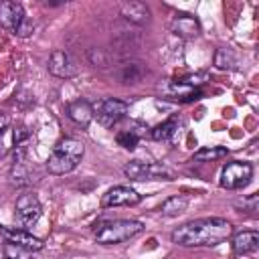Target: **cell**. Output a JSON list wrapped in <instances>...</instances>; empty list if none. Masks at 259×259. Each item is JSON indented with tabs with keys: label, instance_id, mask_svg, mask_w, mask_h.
Masks as SVG:
<instances>
[{
	"label": "cell",
	"instance_id": "13",
	"mask_svg": "<svg viewBox=\"0 0 259 259\" xmlns=\"http://www.w3.org/2000/svg\"><path fill=\"white\" fill-rule=\"evenodd\" d=\"M67 115H69V119L75 121L77 125H83V127H85V125L91 123V119H93V115H95V109H93V105H91L89 101L77 99V101L69 103Z\"/></svg>",
	"mask_w": 259,
	"mask_h": 259
},
{
	"label": "cell",
	"instance_id": "8",
	"mask_svg": "<svg viewBox=\"0 0 259 259\" xmlns=\"http://www.w3.org/2000/svg\"><path fill=\"white\" fill-rule=\"evenodd\" d=\"M142 200V194L140 192H136L134 188H130V186H113V188H109L105 194H103V198H101V206L103 208H111V206H134V204H138Z\"/></svg>",
	"mask_w": 259,
	"mask_h": 259
},
{
	"label": "cell",
	"instance_id": "2",
	"mask_svg": "<svg viewBox=\"0 0 259 259\" xmlns=\"http://www.w3.org/2000/svg\"><path fill=\"white\" fill-rule=\"evenodd\" d=\"M83 152H85V148H83V144H81L79 140H75V138H65V140H61V142L53 148V152H51V156H49V160H47V170H49L51 174H55V176L69 174V172H73V170L77 168V164L81 162Z\"/></svg>",
	"mask_w": 259,
	"mask_h": 259
},
{
	"label": "cell",
	"instance_id": "15",
	"mask_svg": "<svg viewBox=\"0 0 259 259\" xmlns=\"http://www.w3.org/2000/svg\"><path fill=\"white\" fill-rule=\"evenodd\" d=\"M119 10H121V16L134 24H144L150 16V8L144 4V2H138V0H130V2H121L119 4Z\"/></svg>",
	"mask_w": 259,
	"mask_h": 259
},
{
	"label": "cell",
	"instance_id": "23",
	"mask_svg": "<svg viewBox=\"0 0 259 259\" xmlns=\"http://www.w3.org/2000/svg\"><path fill=\"white\" fill-rule=\"evenodd\" d=\"M34 30V22L32 20H28V18H24L22 22H20V26L14 30V34H18V36H22V38H26V36H30V32Z\"/></svg>",
	"mask_w": 259,
	"mask_h": 259
},
{
	"label": "cell",
	"instance_id": "3",
	"mask_svg": "<svg viewBox=\"0 0 259 259\" xmlns=\"http://www.w3.org/2000/svg\"><path fill=\"white\" fill-rule=\"evenodd\" d=\"M144 231V223L136 219H115V221H99L93 229L97 243L101 245H117L134 239Z\"/></svg>",
	"mask_w": 259,
	"mask_h": 259
},
{
	"label": "cell",
	"instance_id": "21",
	"mask_svg": "<svg viewBox=\"0 0 259 259\" xmlns=\"http://www.w3.org/2000/svg\"><path fill=\"white\" fill-rule=\"evenodd\" d=\"M214 65H217V69H221V71L233 69V67L237 65L235 53H233L231 49H219V51L214 53Z\"/></svg>",
	"mask_w": 259,
	"mask_h": 259
},
{
	"label": "cell",
	"instance_id": "18",
	"mask_svg": "<svg viewBox=\"0 0 259 259\" xmlns=\"http://www.w3.org/2000/svg\"><path fill=\"white\" fill-rule=\"evenodd\" d=\"M176 127H178L176 119H174V117H170V119H166V121L158 123V125L152 130V138H154V140H158V142H166V140H170V138L176 134Z\"/></svg>",
	"mask_w": 259,
	"mask_h": 259
},
{
	"label": "cell",
	"instance_id": "16",
	"mask_svg": "<svg viewBox=\"0 0 259 259\" xmlns=\"http://www.w3.org/2000/svg\"><path fill=\"white\" fill-rule=\"evenodd\" d=\"M186 206H188V198L186 196H170V198H166L162 202L160 210L166 217H178V214H182L186 210Z\"/></svg>",
	"mask_w": 259,
	"mask_h": 259
},
{
	"label": "cell",
	"instance_id": "12",
	"mask_svg": "<svg viewBox=\"0 0 259 259\" xmlns=\"http://www.w3.org/2000/svg\"><path fill=\"white\" fill-rule=\"evenodd\" d=\"M231 245L237 255H253L259 249V233L257 231H241L233 237Z\"/></svg>",
	"mask_w": 259,
	"mask_h": 259
},
{
	"label": "cell",
	"instance_id": "14",
	"mask_svg": "<svg viewBox=\"0 0 259 259\" xmlns=\"http://www.w3.org/2000/svg\"><path fill=\"white\" fill-rule=\"evenodd\" d=\"M172 32L182 38H194L200 32V24L190 14H176L172 20Z\"/></svg>",
	"mask_w": 259,
	"mask_h": 259
},
{
	"label": "cell",
	"instance_id": "24",
	"mask_svg": "<svg viewBox=\"0 0 259 259\" xmlns=\"http://www.w3.org/2000/svg\"><path fill=\"white\" fill-rule=\"evenodd\" d=\"M257 194H251V196H247V198H243V202H241V206H243V210H249V212H253V210H257Z\"/></svg>",
	"mask_w": 259,
	"mask_h": 259
},
{
	"label": "cell",
	"instance_id": "19",
	"mask_svg": "<svg viewBox=\"0 0 259 259\" xmlns=\"http://www.w3.org/2000/svg\"><path fill=\"white\" fill-rule=\"evenodd\" d=\"M2 253H4L6 259H34V257H32L34 251H30V249H26V247H20V245H16V243H10V241L4 243Z\"/></svg>",
	"mask_w": 259,
	"mask_h": 259
},
{
	"label": "cell",
	"instance_id": "25",
	"mask_svg": "<svg viewBox=\"0 0 259 259\" xmlns=\"http://www.w3.org/2000/svg\"><path fill=\"white\" fill-rule=\"evenodd\" d=\"M8 121H10V119H8V115H6V113H0V136H2V134H4V130L8 127Z\"/></svg>",
	"mask_w": 259,
	"mask_h": 259
},
{
	"label": "cell",
	"instance_id": "7",
	"mask_svg": "<svg viewBox=\"0 0 259 259\" xmlns=\"http://www.w3.org/2000/svg\"><path fill=\"white\" fill-rule=\"evenodd\" d=\"M127 113V103L121 101V99H115V97H109V99H103L97 107V121L103 125V127H113L119 119H123Z\"/></svg>",
	"mask_w": 259,
	"mask_h": 259
},
{
	"label": "cell",
	"instance_id": "11",
	"mask_svg": "<svg viewBox=\"0 0 259 259\" xmlns=\"http://www.w3.org/2000/svg\"><path fill=\"white\" fill-rule=\"evenodd\" d=\"M0 231H2V235H4L10 243H16V245L26 247V249H30V251H40V249L45 247V243H42L38 237H34L32 233H28L26 229H6V227H2Z\"/></svg>",
	"mask_w": 259,
	"mask_h": 259
},
{
	"label": "cell",
	"instance_id": "6",
	"mask_svg": "<svg viewBox=\"0 0 259 259\" xmlns=\"http://www.w3.org/2000/svg\"><path fill=\"white\" fill-rule=\"evenodd\" d=\"M40 212H42V206H40L38 198H36L32 192L20 194V196L16 198V204H14V217H16V221L20 223L22 229L32 227V225L40 219Z\"/></svg>",
	"mask_w": 259,
	"mask_h": 259
},
{
	"label": "cell",
	"instance_id": "1",
	"mask_svg": "<svg viewBox=\"0 0 259 259\" xmlns=\"http://www.w3.org/2000/svg\"><path fill=\"white\" fill-rule=\"evenodd\" d=\"M233 235V225L221 217L194 219L172 231V243L180 247H214Z\"/></svg>",
	"mask_w": 259,
	"mask_h": 259
},
{
	"label": "cell",
	"instance_id": "9",
	"mask_svg": "<svg viewBox=\"0 0 259 259\" xmlns=\"http://www.w3.org/2000/svg\"><path fill=\"white\" fill-rule=\"evenodd\" d=\"M24 18L26 16H24V8H22L20 2H14V0L0 2V26L2 28L14 32Z\"/></svg>",
	"mask_w": 259,
	"mask_h": 259
},
{
	"label": "cell",
	"instance_id": "5",
	"mask_svg": "<svg viewBox=\"0 0 259 259\" xmlns=\"http://www.w3.org/2000/svg\"><path fill=\"white\" fill-rule=\"evenodd\" d=\"M251 178H253V166L249 162L233 160V162H227L223 166L221 186L227 188V190H237V188L247 186L251 182Z\"/></svg>",
	"mask_w": 259,
	"mask_h": 259
},
{
	"label": "cell",
	"instance_id": "10",
	"mask_svg": "<svg viewBox=\"0 0 259 259\" xmlns=\"http://www.w3.org/2000/svg\"><path fill=\"white\" fill-rule=\"evenodd\" d=\"M49 71L55 77L69 79V77L75 75L77 67H75V61L71 59L69 53H65V51H53L51 53V59H49Z\"/></svg>",
	"mask_w": 259,
	"mask_h": 259
},
{
	"label": "cell",
	"instance_id": "17",
	"mask_svg": "<svg viewBox=\"0 0 259 259\" xmlns=\"http://www.w3.org/2000/svg\"><path fill=\"white\" fill-rule=\"evenodd\" d=\"M225 156H227V148L208 146V148H200L198 152H194L192 160H196V162H214V160H221Z\"/></svg>",
	"mask_w": 259,
	"mask_h": 259
},
{
	"label": "cell",
	"instance_id": "4",
	"mask_svg": "<svg viewBox=\"0 0 259 259\" xmlns=\"http://www.w3.org/2000/svg\"><path fill=\"white\" fill-rule=\"evenodd\" d=\"M123 174L130 180H174V170L164 166V164H156V162H140V160H132L123 166Z\"/></svg>",
	"mask_w": 259,
	"mask_h": 259
},
{
	"label": "cell",
	"instance_id": "20",
	"mask_svg": "<svg viewBox=\"0 0 259 259\" xmlns=\"http://www.w3.org/2000/svg\"><path fill=\"white\" fill-rule=\"evenodd\" d=\"M142 75H144L142 63H127V65H123L119 79H121V83H138L142 79Z\"/></svg>",
	"mask_w": 259,
	"mask_h": 259
},
{
	"label": "cell",
	"instance_id": "22",
	"mask_svg": "<svg viewBox=\"0 0 259 259\" xmlns=\"http://www.w3.org/2000/svg\"><path fill=\"white\" fill-rule=\"evenodd\" d=\"M115 142H117V146H121V148H125V150H134V148L138 146V134H136L134 130L119 132V134L115 136Z\"/></svg>",
	"mask_w": 259,
	"mask_h": 259
}]
</instances>
